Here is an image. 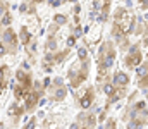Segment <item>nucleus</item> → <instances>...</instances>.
<instances>
[{
    "label": "nucleus",
    "mask_w": 148,
    "mask_h": 129,
    "mask_svg": "<svg viewBox=\"0 0 148 129\" xmlns=\"http://www.w3.org/2000/svg\"><path fill=\"white\" fill-rule=\"evenodd\" d=\"M23 129H36V117H31L28 122H26V126Z\"/></svg>",
    "instance_id": "21"
},
{
    "label": "nucleus",
    "mask_w": 148,
    "mask_h": 129,
    "mask_svg": "<svg viewBox=\"0 0 148 129\" xmlns=\"http://www.w3.org/2000/svg\"><path fill=\"white\" fill-rule=\"evenodd\" d=\"M122 96H124V88H115V91L109 96V103H114V102L121 100Z\"/></svg>",
    "instance_id": "16"
},
{
    "label": "nucleus",
    "mask_w": 148,
    "mask_h": 129,
    "mask_svg": "<svg viewBox=\"0 0 148 129\" xmlns=\"http://www.w3.org/2000/svg\"><path fill=\"white\" fill-rule=\"evenodd\" d=\"M105 129H115V122H114V121H109V124H107Z\"/></svg>",
    "instance_id": "26"
},
{
    "label": "nucleus",
    "mask_w": 148,
    "mask_h": 129,
    "mask_svg": "<svg viewBox=\"0 0 148 129\" xmlns=\"http://www.w3.org/2000/svg\"><path fill=\"white\" fill-rule=\"evenodd\" d=\"M124 62H126V66L129 69H133V67H136V66L141 64V52H140V46L138 45H133L129 48V53H127V57H126Z\"/></svg>",
    "instance_id": "6"
},
{
    "label": "nucleus",
    "mask_w": 148,
    "mask_h": 129,
    "mask_svg": "<svg viewBox=\"0 0 148 129\" xmlns=\"http://www.w3.org/2000/svg\"><path fill=\"white\" fill-rule=\"evenodd\" d=\"M115 62V46L112 42H103L98 50V71L110 69Z\"/></svg>",
    "instance_id": "3"
},
{
    "label": "nucleus",
    "mask_w": 148,
    "mask_h": 129,
    "mask_svg": "<svg viewBox=\"0 0 148 129\" xmlns=\"http://www.w3.org/2000/svg\"><path fill=\"white\" fill-rule=\"evenodd\" d=\"M12 83V71L9 64H2L0 66V89L5 93V89Z\"/></svg>",
    "instance_id": "7"
},
{
    "label": "nucleus",
    "mask_w": 148,
    "mask_h": 129,
    "mask_svg": "<svg viewBox=\"0 0 148 129\" xmlns=\"http://www.w3.org/2000/svg\"><path fill=\"white\" fill-rule=\"evenodd\" d=\"M7 12H10V3L7 2V0H0V23H2V19H3V16L7 14ZM2 24H0V33H2Z\"/></svg>",
    "instance_id": "15"
},
{
    "label": "nucleus",
    "mask_w": 148,
    "mask_h": 129,
    "mask_svg": "<svg viewBox=\"0 0 148 129\" xmlns=\"http://www.w3.org/2000/svg\"><path fill=\"white\" fill-rule=\"evenodd\" d=\"M0 129H5V124L3 122H0Z\"/></svg>",
    "instance_id": "28"
},
{
    "label": "nucleus",
    "mask_w": 148,
    "mask_h": 129,
    "mask_svg": "<svg viewBox=\"0 0 148 129\" xmlns=\"http://www.w3.org/2000/svg\"><path fill=\"white\" fill-rule=\"evenodd\" d=\"M127 129H143V122H138V121H131L129 124H127Z\"/></svg>",
    "instance_id": "20"
},
{
    "label": "nucleus",
    "mask_w": 148,
    "mask_h": 129,
    "mask_svg": "<svg viewBox=\"0 0 148 129\" xmlns=\"http://www.w3.org/2000/svg\"><path fill=\"white\" fill-rule=\"evenodd\" d=\"M114 91H115V86L114 85H110V83H105V85H103V93H105L107 96H110Z\"/></svg>",
    "instance_id": "19"
},
{
    "label": "nucleus",
    "mask_w": 148,
    "mask_h": 129,
    "mask_svg": "<svg viewBox=\"0 0 148 129\" xmlns=\"http://www.w3.org/2000/svg\"><path fill=\"white\" fill-rule=\"evenodd\" d=\"M17 35H19V42H21L23 46H28L29 43L36 38V36L31 33L29 26H26V24H24V26H21V29H19V33H17Z\"/></svg>",
    "instance_id": "11"
},
{
    "label": "nucleus",
    "mask_w": 148,
    "mask_h": 129,
    "mask_svg": "<svg viewBox=\"0 0 148 129\" xmlns=\"http://www.w3.org/2000/svg\"><path fill=\"white\" fill-rule=\"evenodd\" d=\"M93 98H95V89H93L91 86H90V88H86V89H83V93H79V95H77L79 105H81L83 109H90V107H91Z\"/></svg>",
    "instance_id": "8"
},
{
    "label": "nucleus",
    "mask_w": 148,
    "mask_h": 129,
    "mask_svg": "<svg viewBox=\"0 0 148 129\" xmlns=\"http://www.w3.org/2000/svg\"><path fill=\"white\" fill-rule=\"evenodd\" d=\"M64 2H67V0H48V3H50L52 7H60Z\"/></svg>",
    "instance_id": "24"
},
{
    "label": "nucleus",
    "mask_w": 148,
    "mask_h": 129,
    "mask_svg": "<svg viewBox=\"0 0 148 129\" xmlns=\"http://www.w3.org/2000/svg\"><path fill=\"white\" fill-rule=\"evenodd\" d=\"M88 60H83L81 64L76 62V66H73L67 72V78H69V83H71V88H79L81 83L88 78Z\"/></svg>",
    "instance_id": "4"
},
{
    "label": "nucleus",
    "mask_w": 148,
    "mask_h": 129,
    "mask_svg": "<svg viewBox=\"0 0 148 129\" xmlns=\"http://www.w3.org/2000/svg\"><path fill=\"white\" fill-rule=\"evenodd\" d=\"M140 86H141V88H147L148 86V72L145 74V76L140 78Z\"/></svg>",
    "instance_id": "23"
},
{
    "label": "nucleus",
    "mask_w": 148,
    "mask_h": 129,
    "mask_svg": "<svg viewBox=\"0 0 148 129\" xmlns=\"http://www.w3.org/2000/svg\"><path fill=\"white\" fill-rule=\"evenodd\" d=\"M59 50V43H57V36L55 35H48L47 42H45V52H55Z\"/></svg>",
    "instance_id": "14"
},
{
    "label": "nucleus",
    "mask_w": 148,
    "mask_h": 129,
    "mask_svg": "<svg viewBox=\"0 0 148 129\" xmlns=\"http://www.w3.org/2000/svg\"><path fill=\"white\" fill-rule=\"evenodd\" d=\"M127 83H129V78H127V74H126V72L117 71V72L114 74L112 85L115 86V88H124V86H127Z\"/></svg>",
    "instance_id": "12"
},
{
    "label": "nucleus",
    "mask_w": 148,
    "mask_h": 129,
    "mask_svg": "<svg viewBox=\"0 0 148 129\" xmlns=\"http://www.w3.org/2000/svg\"><path fill=\"white\" fill-rule=\"evenodd\" d=\"M23 114H26L23 102L14 100V103H12V105H9V109H7V115H9V117H12L14 121H17L19 117H23Z\"/></svg>",
    "instance_id": "9"
},
{
    "label": "nucleus",
    "mask_w": 148,
    "mask_h": 129,
    "mask_svg": "<svg viewBox=\"0 0 148 129\" xmlns=\"http://www.w3.org/2000/svg\"><path fill=\"white\" fill-rule=\"evenodd\" d=\"M21 2H33V3H41V2H45V0H21Z\"/></svg>",
    "instance_id": "27"
},
{
    "label": "nucleus",
    "mask_w": 148,
    "mask_h": 129,
    "mask_svg": "<svg viewBox=\"0 0 148 129\" xmlns=\"http://www.w3.org/2000/svg\"><path fill=\"white\" fill-rule=\"evenodd\" d=\"M0 43L5 48L7 55H16L17 53L21 42H19V35L14 31L12 26H7V28L2 29V33H0Z\"/></svg>",
    "instance_id": "2"
},
{
    "label": "nucleus",
    "mask_w": 148,
    "mask_h": 129,
    "mask_svg": "<svg viewBox=\"0 0 148 129\" xmlns=\"http://www.w3.org/2000/svg\"><path fill=\"white\" fill-rule=\"evenodd\" d=\"M53 23H55L57 26H64V24L67 23V16H62V14H55V16H53Z\"/></svg>",
    "instance_id": "17"
},
{
    "label": "nucleus",
    "mask_w": 148,
    "mask_h": 129,
    "mask_svg": "<svg viewBox=\"0 0 148 129\" xmlns=\"http://www.w3.org/2000/svg\"><path fill=\"white\" fill-rule=\"evenodd\" d=\"M134 29V16L127 9H117L114 14V24H112V35L115 36L117 43L124 45L126 36Z\"/></svg>",
    "instance_id": "1"
},
{
    "label": "nucleus",
    "mask_w": 148,
    "mask_h": 129,
    "mask_svg": "<svg viewBox=\"0 0 148 129\" xmlns=\"http://www.w3.org/2000/svg\"><path fill=\"white\" fill-rule=\"evenodd\" d=\"M33 76H31V72L26 69V67H19L17 71H16V74H14V83H17L19 86H23V88H26V89H31L33 88Z\"/></svg>",
    "instance_id": "5"
},
{
    "label": "nucleus",
    "mask_w": 148,
    "mask_h": 129,
    "mask_svg": "<svg viewBox=\"0 0 148 129\" xmlns=\"http://www.w3.org/2000/svg\"><path fill=\"white\" fill-rule=\"evenodd\" d=\"M66 96H67V89H66V86H53L50 85V100L52 102H64L66 100Z\"/></svg>",
    "instance_id": "10"
},
{
    "label": "nucleus",
    "mask_w": 148,
    "mask_h": 129,
    "mask_svg": "<svg viewBox=\"0 0 148 129\" xmlns=\"http://www.w3.org/2000/svg\"><path fill=\"white\" fill-rule=\"evenodd\" d=\"M19 12L24 14V16H35L36 14V3H33V2H21Z\"/></svg>",
    "instance_id": "13"
},
{
    "label": "nucleus",
    "mask_w": 148,
    "mask_h": 129,
    "mask_svg": "<svg viewBox=\"0 0 148 129\" xmlns=\"http://www.w3.org/2000/svg\"><path fill=\"white\" fill-rule=\"evenodd\" d=\"M136 72H138V76H140V78H141V76H145V74L148 72V66H147V64H143V66H140Z\"/></svg>",
    "instance_id": "22"
},
{
    "label": "nucleus",
    "mask_w": 148,
    "mask_h": 129,
    "mask_svg": "<svg viewBox=\"0 0 148 129\" xmlns=\"http://www.w3.org/2000/svg\"><path fill=\"white\" fill-rule=\"evenodd\" d=\"M77 59H79V62L88 60V52H86V48H77Z\"/></svg>",
    "instance_id": "18"
},
{
    "label": "nucleus",
    "mask_w": 148,
    "mask_h": 129,
    "mask_svg": "<svg viewBox=\"0 0 148 129\" xmlns=\"http://www.w3.org/2000/svg\"><path fill=\"white\" fill-rule=\"evenodd\" d=\"M74 43H76V36H74V35H71V36L67 38V46H73Z\"/></svg>",
    "instance_id": "25"
}]
</instances>
